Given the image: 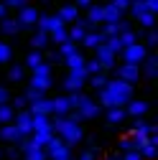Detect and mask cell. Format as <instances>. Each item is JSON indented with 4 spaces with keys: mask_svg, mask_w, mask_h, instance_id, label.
I'll use <instances>...</instances> for the list:
<instances>
[{
    "mask_svg": "<svg viewBox=\"0 0 158 160\" xmlns=\"http://www.w3.org/2000/svg\"><path fill=\"white\" fill-rule=\"evenodd\" d=\"M84 84H87V71H84V66L69 69V74L64 76V82H61V87H64L66 92H82Z\"/></svg>",
    "mask_w": 158,
    "mask_h": 160,
    "instance_id": "277c9868",
    "label": "cell"
},
{
    "mask_svg": "<svg viewBox=\"0 0 158 160\" xmlns=\"http://www.w3.org/2000/svg\"><path fill=\"white\" fill-rule=\"evenodd\" d=\"M8 155H10L13 160H18V155H21V148H15V145H13V148L8 150Z\"/></svg>",
    "mask_w": 158,
    "mask_h": 160,
    "instance_id": "f907efd6",
    "label": "cell"
},
{
    "mask_svg": "<svg viewBox=\"0 0 158 160\" xmlns=\"http://www.w3.org/2000/svg\"><path fill=\"white\" fill-rule=\"evenodd\" d=\"M125 117H128L125 107H107V122L110 125H120Z\"/></svg>",
    "mask_w": 158,
    "mask_h": 160,
    "instance_id": "d4e9b609",
    "label": "cell"
},
{
    "mask_svg": "<svg viewBox=\"0 0 158 160\" xmlns=\"http://www.w3.org/2000/svg\"><path fill=\"white\" fill-rule=\"evenodd\" d=\"M143 46H145V48H148V46H150V48L158 46V33H155L153 28H148V33H145V43H143Z\"/></svg>",
    "mask_w": 158,
    "mask_h": 160,
    "instance_id": "b9f144b4",
    "label": "cell"
},
{
    "mask_svg": "<svg viewBox=\"0 0 158 160\" xmlns=\"http://www.w3.org/2000/svg\"><path fill=\"white\" fill-rule=\"evenodd\" d=\"M26 3H28V0H5L3 5H5V8H21V5H26Z\"/></svg>",
    "mask_w": 158,
    "mask_h": 160,
    "instance_id": "bcb514c9",
    "label": "cell"
},
{
    "mask_svg": "<svg viewBox=\"0 0 158 160\" xmlns=\"http://www.w3.org/2000/svg\"><path fill=\"white\" fill-rule=\"evenodd\" d=\"M74 109L79 112V117H82V119H94L97 114H100V109H102V107L97 104L92 97H87V94H84L82 99H79V104H76Z\"/></svg>",
    "mask_w": 158,
    "mask_h": 160,
    "instance_id": "8992f818",
    "label": "cell"
},
{
    "mask_svg": "<svg viewBox=\"0 0 158 160\" xmlns=\"http://www.w3.org/2000/svg\"><path fill=\"white\" fill-rule=\"evenodd\" d=\"M36 18H38V10L33 8V5H21L18 8V26H21V31H26V28H33L36 26Z\"/></svg>",
    "mask_w": 158,
    "mask_h": 160,
    "instance_id": "ba28073f",
    "label": "cell"
},
{
    "mask_svg": "<svg viewBox=\"0 0 158 160\" xmlns=\"http://www.w3.org/2000/svg\"><path fill=\"white\" fill-rule=\"evenodd\" d=\"M49 46V33L46 31H36L33 38H31V48H38V51H44Z\"/></svg>",
    "mask_w": 158,
    "mask_h": 160,
    "instance_id": "4316f807",
    "label": "cell"
},
{
    "mask_svg": "<svg viewBox=\"0 0 158 160\" xmlns=\"http://www.w3.org/2000/svg\"><path fill=\"white\" fill-rule=\"evenodd\" d=\"M130 3H138V0H130Z\"/></svg>",
    "mask_w": 158,
    "mask_h": 160,
    "instance_id": "11a10c76",
    "label": "cell"
},
{
    "mask_svg": "<svg viewBox=\"0 0 158 160\" xmlns=\"http://www.w3.org/2000/svg\"><path fill=\"white\" fill-rule=\"evenodd\" d=\"M105 46H107L112 53H120V51H123V41H120V36H117V33L105 38Z\"/></svg>",
    "mask_w": 158,
    "mask_h": 160,
    "instance_id": "d6a6232c",
    "label": "cell"
},
{
    "mask_svg": "<svg viewBox=\"0 0 158 160\" xmlns=\"http://www.w3.org/2000/svg\"><path fill=\"white\" fill-rule=\"evenodd\" d=\"M51 130L64 140L66 145H76L79 140L84 137V130H82V125L79 122H71L69 117H56L54 114V119H51Z\"/></svg>",
    "mask_w": 158,
    "mask_h": 160,
    "instance_id": "7a4b0ae2",
    "label": "cell"
},
{
    "mask_svg": "<svg viewBox=\"0 0 158 160\" xmlns=\"http://www.w3.org/2000/svg\"><path fill=\"white\" fill-rule=\"evenodd\" d=\"M13 114H15V109H13L8 102H3V104H0V125L13 122Z\"/></svg>",
    "mask_w": 158,
    "mask_h": 160,
    "instance_id": "836d02e7",
    "label": "cell"
},
{
    "mask_svg": "<svg viewBox=\"0 0 158 160\" xmlns=\"http://www.w3.org/2000/svg\"><path fill=\"white\" fill-rule=\"evenodd\" d=\"M87 79H89V87H92V89H97V92H100V89L105 87V82H107L105 71H100V74H89Z\"/></svg>",
    "mask_w": 158,
    "mask_h": 160,
    "instance_id": "1f68e13d",
    "label": "cell"
},
{
    "mask_svg": "<svg viewBox=\"0 0 158 160\" xmlns=\"http://www.w3.org/2000/svg\"><path fill=\"white\" fill-rule=\"evenodd\" d=\"M31 109H23V112H18V114H13V125L18 127V132H21L23 137H28L31 132H33V127H31Z\"/></svg>",
    "mask_w": 158,
    "mask_h": 160,
    "instance_id": "30bf717a",
    "label": "cell"
},
{
    "mask_svg": "<svg viewBox=\"0 0 158 160\" xmlns=\"http://www.w3.org/2000/svg\"><path fill=\"white\" fill-rule=\"evenodd\" d=\"M3 102H10V92L5 87H0V104H3Z\"/></svg>",
    "mask_w": 158,
    "mask_h": 160,
    "instance_id": "c3c4849f",
    "label": "cell"
},
{
    "mask_svg": "<svg viewBox=\"0 0 158 160\" xmlns=\"http://www.w3.org/2000/svg\"><path fill=\"white\" fill-rule=\"evenodd\" d=\"M140 64H143V74H145L148 79H155V76H158V58H155V56H145Z\"/></svg>",
    "mask_w": 158,
    "mask_h": 160,
    "instance_id": "cb8c5ba5",
    "label": "cell"
},
{
    "mask_svg": "<svg viewBox=\"0 0 158 160\" xmlns=\"http://www.w3.org/2000/svg\"><path fill=\"white\" fill-rule=\"evenodd\" d=\"M0 155H3V152H0Z\"/></svg>",
    "mask_w": 158,
    "mask_h": 160,
    "instance_id": "9f6ffc18",
    "label": "cell"
},
{
    "mask_svg": "<svg viewBox=\"0 0 158 160\" xmlns=\"http://www.w3.org/2000/svg\"><path fill=\"white\" fill-rule=\"evenodd\" d=\"M49 41L56 43V46H59V43H64V41H69V36H66V26H64V23H61V26H54V28L49 31Z\"/></svg>",
    "mask_w": 158,
    "mask_h": 160,
    "instance_id": "44dd1931",
    "label": "cell"
},
{
    "mask_svg": "<svg viewBox=\"0 0 158 160\" xmlns=\"http://www.w3.org/2000/svg\"><path fill=\"white\" fill-rule=\"evenodd\" d=\"M123 61L125 64H140L143 58L148 56V48L140 43V41H135V43H130V46H123Z\"/></svg>",
    "mask_w": 158,
    "mask_h": 160,
    "instance_id": "5b68a950",
    "label": "cell"
},
{
    "mask_svg": "<svg viewBox=\"0 0 158 160\" xmlns=\"http://www.w3.org/2000/svg\"><path fill=\"white\" fill-rule=\"evenodd\" d=\"M10 107H13V109H23V107H28V99H26V97H15Z\"/></svg>",
    "mask_w": 158,
    "mask_h": 160,
    "instance_id": "f6af8a7d",
    "label": "cell"
},
{
    "mask_svg": "<svg viewBox=\"0 0 158 160\" xmlns=\"http://www.w3.org/2000/svg\"><path fill=\"white\" fill-rule=\"evenodd\" d=\"M148 127H150V122H145L143 117H135V119H133V127H130V137H135V140H140V142H145V137H148Z\"/></svg>",
    "mask_w": 158,
    "mask_h": 160,
    "instance_id": "8fae6325",
    "label": "cell"
},
{
    "mask_svg": "<svg viewBox=\"0 0 158 160\" xmlns=\"http://www.w3.org/2000/svg\"><path fill=\"white\" fill-rule=\"evenodd\" d=\"M148 109H150V104L143 102V99H130V102L125 104V112L130 117H143V114H148Z\"/></svg>",
    "mask_w": 158,
    "mask_h": 160,
    "instance_id": "4fadbf2b",
    "label": "cell"
},
{
    "mask_svg": "<svg viewBox=\"0 0 158 160\" xmlns=\"http://www.w3.org/2000/svg\"><path fill=\"white\" fill-rule=\"evenodd\" d=\"M117 36H120V41H123V46H130V43H135L138 41V33L135 31H123V33H117Z\"/></svg>",
    "mask_w": 158,
    "mask_h": 160,
    "instance_id": "ab89813d",
    "label": "cell"
},
{
    "mask_svg": "<svg viewBox=\"0 0 158 160\" xmlns=\"http://www.w3.org/2000/svg\"><path fill=\"white\" fill-rule=\"evenodd\" d=\"M23 97L28 99V102H36V99H41V97H46V92H41V89H33V87H28Z\"/></svg>",
    "mask_w": 158,
    "mask_h": 160,
    "instance_id": "60d3db41",
    "label": "cell"
},
{
    "mask_svg": "<svg viewBox=\"0 0 158 160\" xmlns=\"http://www.w3.org/2000/svg\"><path fill=\"white\" fill-rule=\"evenodd\" d=\"M115 69V76L123 79L128 84H138V76H140V69L138 64H120V66H112Z\"/></svg>",
    "mask_w": 158,
    "mask_h": 160,
    "instance_id": "9c48e42d",
    "label": "cell"
},
{
    "mask_svg": "<svg viewBox=\"0 0 158 160\" xmlns=\"http://www.w3.org/2000/svg\"><path fill=\"white\" fill-rule=\"evenodd\" d=\"M46 160H49V158H46Z\"/></svg>",
    "mask_w": 158,
    "mask_h": 160,
    "instance_id": "6f0895ef",
    "label": "cell"
},
{
    "mask_svg": "<svg viewBox=\"0 0 158 160\" xmlns=\"http://www.w3.org/2000/svg\"><path fill=\"white\" fill-rule=\"evenodd\" d=\"M94 58L100 61L102 71H112V66H115V61H117V53H112L105 43H100V46H94Z\"/></svg>",
    "mask_w": 158,
    "mask_h": 160,
    "instance_id": "52a82bcc",
    "label": "cell"
},
{
    "mask_svg": "<svg viewBox=\"0 0 158 160\" xmlns=\"http://www.w3.org/2000/svg\"><path fill=\"white\" fill-rule=\"evenodd\" d=\"M120 18H123V10L120 8H115L112 3L102 5V21L105 23H115V21H120Z\"/></svg>",
    "mask_w": 158,
    "mask_h": 160,
    "instance_id": "d6986e66",
    "label": "cell"
},
{
    "mask_svg": "<svg viewBox=\"0 0 158 160\" xmlns=\"http://www.w3.org/2000/svg\"><path fill=\"white\" fill-rule=\"evenodd\" d=\"M5 10H8V8H5L3 3H0V18H5Z\"/></svg>",
    "mask_w": 158,
    "mask_h": 160,
    "instance_id": "f5cc1de1",
    "label": "cell"
},
{
    "mask_svg": "<svg viewBox=\"0 0 158 160\" xmlns=\"http://www.w3.org/2000/svg\"><path fill=\"white\" fill-rule=\"evenodd\" d=\"M31 127H33V132H54L49 114H33L31 117Z\"/></svg>",
    "mask_w": 158,
    "mask_h": 160,
    "instance_id": "2e32d148",
    "label": "cell"
},
{
    "mask_svg": "<svg viewBox=\"0 0 158 160\" xmlns=\"http://www.w3.org/2000/svg\"><path fill=\"white\" fill-rule=\"evenodd\" d=\"M51 76H38V74H33L31 79H28V87H33V89H41V92H49L51 89Z\"/></svg>",
    "mask_w": 158,
    "mask_h": 160,
    "instance_id": "603a6c76",
    "label": "cell"
},
{
    "mask_svg": "<svg viewBox=\"0 0 158 160\" xmlns=\"http://www.w3.org/2000/svg\"><path fill=\"white\" fill-rule=\"evenodd\" d=\"M143 142L140 140H135V137H123L120 142H117V148H120V152H125V150H138Z\"/></svg>",
    "mask_w": 158,
    "mask_h": 160,
    "instance_id": "4dcf8cb0",
    "label": "cell"
},
{
    "mask_svg": "<svg viewBox=\"0 0 158 160\" xmlns=\"http://www.w3.org/2000/svg\"><path fill=\"white\" fill-rule=\"evenodd\" d=\"M23 76H26V66H10V71H8L10 82H23Z\"/></svg>",
    "mask_w": 158,
    "mask_h": 160,
    "instance_id": "8d00e7d4",
    "label": "cell"
},
{
    "mask_svg": "<svg viewBox=\"0 0 158 160\" xmlns=\"http://www.w3.org/2000/svg\"><path fill=\"white\" fill-rule=\"evenodd\" d=\"M23 155H26V160H46L44 148H31V150H26Z\"/></svg>",
    "mask_w": 158,
    "mask_h": 160,
    "instance_id": "74e56055",
    "label": "cell"
},
{
    "mask_svg": "<svg viewBox=\"0 0 158 160\" xmlns=\"http://www.w3.org/2000/svg\"><path fill=\"white\" fill-rule=\"evenodd\" d=\"M76 160H97V155H94V150H87L84 155H79Z\"/></svg>",
    "mask_w": 158,
    "mask_h": 160,
    "instance_id": "681fc988",
    "label": "cell"
},
{
    "mask_svg": "<svg viewBox=\"0 0 158 160\" xmlns=\"http://www.w3.org/2000/svg\"><path fill=\"white\" fill-rule=\"evenodd\" d=\"M105 33L102 31H87L84 33V38H82V41H79V43H82V46H87V48H94V46H100V43H105Z\"/></svg>",
    "mask_w": 158,
    "mask_h": 160,
    "instance_id": "9a60e30c",
    "label": "cell"
},
{
    "mask_svg": "<svg viewBox=\"0 0 158 160\" xmlns=\"http://www.w3.org/2000/svg\"><path fill=\"white\" fill-rule=\"evenodd\" d=\"M54 26H61V18H59V15H41V13H38V18H36V31H51ZM66 26V23H64Z\"/></svg>",
    "mask_w": 158,
    "mask_h": 160,
    "instance_id": "7c38bea8",
    "label": "cell"
},
{
    "mask_svg": "<svg viewBox=\"0 0 158 160\" xmlns=\"http://www.w3.org/2000/svg\"><path fill=\"white\" fill-rule=\"evenodd\" d=\"M84 71H87V76H89V74H100L102 66H100V61H97V58H89V61L84 58Z\"/></svg>",
    "mask_w": 158,
    "mask_h": 160,
    "instance_id": "f35d334b",
    "label": "cell"
},
{
    "mask_svg": "<svg viewBox=\"0 0 158 160\" xmlns=\"http://www.w3.org/2000/svg\"><path fill=\"white\" fill-rule=\"evenodd\" d=\"M56 15H59V18H61V23H74V21H76V18H79V8H76L74 3H69V5H64L61 10H59Z\"/></svg>",
    "mask_w": 158,
    "mask_h": 160,
    "instance_id": "ac0fdd59",
    "label": "cell"
},
{
    "mask_svg": "<svg viewBox=\"0 0 158 160\" xmlns=\"http://www.w3.org/2000/svg\"><path fill=\"white\" fill-rule=\"evenodd\" d=\"M28 104H31V114H51V99H46V97L28 102Z\"/></svg>",
    "mask_w": 158,
    "mask_h": 160,
    "instance_id": "ffe728a7",
    "label": "cell"
},
{
    "mask_svg": "<svg viewBox=\"0 0 158 160\" xmlns=\"http://www.w3.org/2000/svg\"><path fill=\"white\" fill-rule=\"evenodd\" d=\"M69 109H71V104H69V99H66V97H56V99H51V114L64 117Z\"/></svg>",
    "mask_w": 158,
    "mask_h": 160,
    "instance_id": "e0dca14e",
    "label": "cell"
},
{
    "mask_svg": "<svg viewBox=\"0 0 158 160\" xmlns=\"http://www.w3.org/2000/svg\"><path fill=\"white\" fill-rule=\"evenodd\" d=\"M44 148H46L44 152H46L49 160H71V150H69V145H66L59 135H51L49 142H46Z\"/></svg>",
    "mask_w": 158,
    "mask_h": 160,
    "instance_id": "3957f363",
    "label": "cell"
},
{
    "mask_svg": "<svg viewBox=\"0 0 158 160\" xmlns=\"http://www.w3.org/2000/svg\"><path fill=\"white\" fill-rule=\"evenodd\" d=\"M21 137H23V135L18 132V127H15L13 122H5L3 127H0V140H3V142H18Z\"/></svg>",
    "mask_w": 158,
    "mask_h": 160,
    "instance_id": "5bb4252c",
    "label": "cell"
},
{
    "mask_svg": "<svg viewBox=\"0 0 158 160\" xmlns=\"http://www.w3.org/2000/svg\"><path fill=\"white\" fill-rule=\"evenodd\" d=\"M110 160H123V155L117 152V155H110Z\"/></svg>",
    "mask_w": 158,
    "mask_h": 160,
    "instance_id": "db71d44e",
    "label": "cell"
},
{
    "mask_svg": "<svg viewBox=\"0 0 158 160\" xmlns=\"http://www.w3.org/2000/svg\"><path fill=\"white\" fill-rule=\"evenodd\" d=\"M135 21L140 23L143 28H153V26H155V13H150V10H143L140 15H135Z\"/></svg>",
    "mask_w": 158,
    "mask_h": 160,
    "instance_id": "f546056e",
    "label": "cell"
},
{
    "mask_svg": "<svg viewBox=\"0 0 158 160\" xmlns=\"http://www.w3.org/2000/svg\"><path fill=\"white\" fill-rule=\"evenodd\" d=\"M0 31H3L5 36H15V33H21V26H18L15 18H0Z\"/></svg>",
    "mask_w": 158,
    "mask_h": 160,
    "instance_id": "7402d4cb",
    "label": "cell"
},
{
    "mask_svg": "<svg viewBox=\"0 0 158 160\" xmlns=\"http://www.w3.org/2000/svg\"><path fill=\"white\" fill-rule=\"evenodd\" d=\"M61 61L66 64V69H76V66H84V56H82V51H74L66 58H61Z\"/></svg>",
    "mask_w": 158,
    "mask_h": 160,
    "instance_id": "83f0119b",
    "label": "cell"
},
{
    "mask_svg": "<svg viewBox=\"0 0 158 160\" xmlns=\"http://www.w3.org/2000/svg\"><path fill=\"white\" fill-rule=\"evenodd\" d=\"M143 5H145V10L155 13V10H158V0H143Z\"/></svg>",
    "mask_w": 158,
    "mask_h": 160,
    "instance_id": "7dc6e473",
    "label": "cell"
},
{
    "mask_svg": "<svg viewBox=\"0 0 158 160\" xmlns=\"http://www.w3.org/2000/svg\"><path fill=\"white\" fill-rule=\"evenodd\" d=\"M87 21H89L92 26H102V23H105V21H102V5H94V3H92V5L87 8Z\"/></svg>",
    "mask_w": 158,
    "mask_h": 160,
    "instance_id": "484cf974",
    "label": "cell"
},
{
    "mask_svg": "<svg viewBox=\"0 0 158 160\" xmlns=\"http://www.w3.org/2000/svg\"><path fill=\"white\" fill-rule=\"evenodd\" d=\"M74 51H79V48H76V43H74V41H64V43H59V51H56V53L61 56V58H66V56H69V53H74Z\"/></svg>",
    "mask_w": 158,
    "mask_h": 160,
    "instance_id": "e575fe53",
    "label": "cell"
},
{
    "mask_svg": "<svg viewBox=\"0 0 158 160\" xmlns=\"http://www.w3.org/2000/svg\"><path fill=\"white\" fill-rule=\"evenodd\" d=\"M10 58H13V48H10V43L0 41V64H8Z\"/></svg>",
    "mask_w": 158,
    "mask_h": 160,
    "instance_id": "d590c367",
    "label": "cell"
},
{
    "mask_svg": "<svg viewBox=\"0 0 158 160\" xmlns=\"http://www.w3.org/2000/svg\"><path fill=\"white\" fill-rule=\"evenodd\" d=\"M33 74H38V76H51V64H46V61H41L36 69H33Z\"/></svg>",
    "mask_w": 158,
    "mask_h": 160,
    "instance_id": "7bdbcfd3",
    "label": "cell"
},
{
    "mask_svg": "<svg viewBox=\"0 0 158 160\" xmlns=\"http://www.w3.org/2000/svg\"><path fill=\"white\" fill-rule=\"evenodd\" d=\"M41 61H44V53L38 51V48H33V51L26 56V69H31V71H33V69H36L38 64H41Z\"/></svg>",
    "mask_w": 158,
    "mask_h": 160,
    "instance_id": "f1b7e54d",
    "label": "cell"
},
{
    "mask_svg": "<svg viewBox=\"0 0 158 160\" xmlns=\"http://www.w3.org/2000/svg\"><path fill=\"white\" fill-rule=\"evenodd\" d=\"M74 5H76V8H89V5H92V0H76Z\"/></svg>",
    "mask_w": 158,
    "mask_h": 160,
    "instance_id": "816d5d0a",
    "label": "cell"
},
{
    "mask_svg": "<svg viewBox=\"0 0 158 160\" xmlns=\"http://www.w3.org/2000/svg\"><path fill=\"white\" fill-rule=\"evenodd\" d=\"M123 155V160H143V155L138 152V150H125V152H120Z\"/></svg>",
    "mask_w": 158,
    "mask_h": 160,
    "instance_id": "ee69618b",
    "label": "cell"
},
{
    "mask_svg": "<svg viewBox=\"0 0 158 160\" xmlns=\"http://www.w3.org/2000/svg\"><path fill=\"white\" fill-rule=\"evenodd\" d=\"M133 99V84L123 82V79H107L105 87L100 89V107H125Z\"/></svg>",
    "mask_w": 158,
    "mask_h": 160,
    "instance_id": "6da1fadb",
    "label": "cell"
}]
</instances>
